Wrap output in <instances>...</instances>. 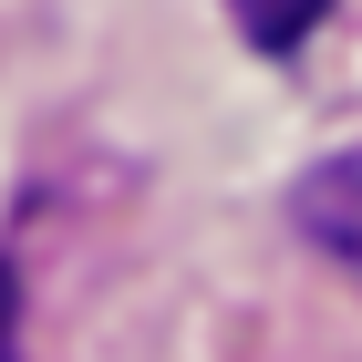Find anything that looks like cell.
Returning a JSON list of instances; mask_svg holds the SVG:
<instances>
[{"label": "cell", "mask_w": 362, "mask_h": 362, "mask_svg": "<svg viewBox=\"0 0 362 362\" xmlns=\"http://www.w3.org/2000/svg\"><path fill=\"white\" fill-rule=\"evenodd\" d=\"M321 11H332V0H228V21L249 31L259 52H300V42H310V21H321Z\"/></svg>", "instance_id": "cell-2"}, {"label": "cell", "mask_w": 362, "mask_h": 362, "mask_svg": "<svg viewBox=\"0 0 362 362\" xmlns=\"http://www.w3.org/2000/svg\"><path fill=\"white\" fill-rule=\"evenodd\" d=\"M0 362H21V279L0 269Z\"/></svg>", "instance_id": "cell-3"}, {"label": "cell", "mask_w": 362, "mask_h": 362, "mask_svg": "<svg viewBox=\"0 0 362 362\" xmlns=\"http://www.w3.org/2000/svg\"><path fill=\"white\" fill-rule=\"evenodd\" d=\"M290 228H300V238L332 259L341 279H362V145L321 156V166L290 187Z\"/></svg>", "instance_id": "cell-1"}]
</instances>
